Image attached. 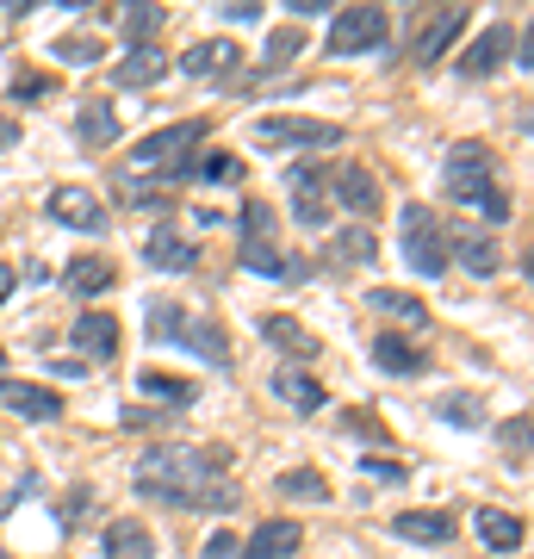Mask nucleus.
Wrapping results in <instances>:
<instances>
[{
    "mask_svg": "<svg viewBox=\"0 0 534 559\" xmlns=\"http://www.w3.org/2000/svg\"><path fill=\"white\" fill-rule=\"evenodd\" d=\"M230 466V454L224 448H156V454L138 460V473H131V485H138V498L150 503H175V510H237V491L230 485H218V473Z\"/></svg>",
    "mask_w": 534,
    "mask_h": 559,
    "instance_id": "obj_1",
    "label": "nucleus"
},
{
    "mask_svg": "<svg viewBox=\"0 0 534 559\" xmlns=\"http://www.w3.org/2000/svg\"><path fill=\"white\" fill-rule=\"evenodd\" d=\"M448 193H454L460 205H478L491 224L510 218V193L497 187V156L485 143H454V150H448Z\"/></svg>",
    "mask_w": 534,
    "mask_h": 559,
    "instance_id": "obj_2",
    "label": "nucleus"
},
{
    "mask_svg": "<svg viewBox=\"0 0 534 559\" xmlns=\"http://www.w3.org/2000/svg\"><path fill=\"white\" fill-rule=\"evenodd\" d=\"M397 242H404V261H411L423 280H441L448 274V230L429 205H404V224H397Z\"/></svg>",
    "mask_w": 534,
    "mask_h": 559,
    "instance_id": "obj_3",
    "label": "nucleus"
},
{
    "mask_svg": "<svg viewBox=\"0 0 534 559\" xmlns=\"http://www.w3.org/2000/svg\"><path fill=\"white\" fill-rule=\"evenodd\" d=\"M385 44V7H336L330 25V57H355V50H379Z\"/></svg>",
    "mask_w": 534,
    "mask_h": 559,
    "instance_id": "obj_4",
    "label": "nucleus"
},
{
    "mask_svg": "<svg viewBox=\"0 0 534 559\" xmlns=\"http://www.w3.org/2000/svg\"><path fill=\"white\" fill-rule=\"evenodd\" d=\"M261 150H330L342 143V124L330 119H256Z\"/></svg>",
    "mask_w": 534,
    "mask_h": 559,
    "instance_id": "obj_5",
    "label": "nucleus"
},
{
    "mask_svg": "<svg viewBox=\"0 0 534 559\" xmlns=\"http://www.w3.org/2000/svg\"><path fill=\"white\" fill-rule=\"evenodd\" d=\"M0 404H7L13 417H25V423H57L62 417V392L32 385V380H7V373H0Z\"/></svg>",
    "mask_w": 534,
    "mask_h": 559,
    "instance_id": "obj_6",
    "label": "nucleus"
},
{
    "mask_svg": "<svg viewBox=\"0 0 534 559\" xmlns=\"http://www.w3.org/2000/svg\"><path fill=\"white\" fill-rule=\"evenodd\" d=\"M298 547H305V528H298L293 516H268L256 535L237 547V559H293Z\"/></svg>",
    "mask_w": 534,
    "mask_h": 559,
    "instance_id": "obj_7",
    "label": "nucleus"
},
{
    "mask_svg": "<svg viewBox=\"0 0 534 559\" xmlns=\"http://www.w3.org/2000/svg\"><path fill=\"white\" fill-rule=\"evenodd\" d=\"M180 69L193 81H230L242 69V50L230 38H205V44H193L187 57H180Z\"/></svg>",
    "mask_w": 534,
    "mask_h": 559,
    "instance_id": "obj_8",
    "label": "nucleus"
},
{
    "mask_svg": "<svg viewBox=\"0 0 534 559\" xmlns=\"http://www.w3.org/2000/svg\"><path fill=\"white\" fill-rule=\"evenodd\" d=\"M286 187H293V218L305 224V230H323L330 224V200H323V168H293L286 175Z\"/></svg>",
    "mask_w": 534,
    "mask_h": 559,
    "instance_id": "obj_9",
    "label": "nucleus"
},
{
    "mask_svg": "<svg viewBox=\"0 0 534 559\" xmlns=\"http://www.w3.org/2000/svg\"><path fill=\"white\" fill-rule=\"evenodd\" d=\"M69 342H75V355H87V360H112L119 355V318H112V311H81Z\"/></svg>",
    "mask_w": 534,
    "mask_h": 559,
    "instance_id": "obj_10",
    "label": "nucleus"
},
{
    "mask_svg": "<svg viewBox=\"0 0 534 559\" xmlns=\"http://www.w3.org/2000/svg\"><path fill=\"white\" fill-rule=\"evenodd\" d=\"M50 218L69 224V230H106V205H99L87 187H57V193H50Z\"/></svg>",
    "mask_w": 534,
    "mask_h": 559,
    "instance_id": "obj_11",
    "label": "nucleus"
},
{
    "mask_svg": "<svg viewBox=\"0 0 534 559\" xmlns=\"http://www.w3.org/2000/svg\"><path fill=\"white\" fill-rule=\"evenodd\" d=\"M330 180H336V205H348L355 218H373V212H379V180H373V168H360V162H342Z\"/></svg>",
    "mask_w": 534,
    "mask_h": 559,
    "instance_id": "obj_12",
    "label": "nucleus"
},
{
    "mask_svg": "<svg viewBox=\"0 0 534 559\" xmlns=\"http://www.w3.org/2000/svg\"><path fill=\"white\" fill-rule=\"evenodd\" d=\"M454 528L460 522L448 510H404V516H392V535L416 540V547H441V540H454Z\"/></svg>",
    "mask_w": 534,
    "mask_h": 559,
    "instance_id": "obj_13",
    "label": "nucleus"
},
{
    "mask_svg": "<svg viewBox=\"0 0 534 559\" xmlns=\"http://www.w3.org/2000/svg\"><path fill=\"white\" fill-rule=\"evenodd\" d=\"M143 255H150V267H162V274H187V267L199 261V249H193L187 237H180L175 224H162L156 237L143 242Z\"/></svg>",
    "mask_w": 534,
    "mask_h": 559,
    "instance_id": "obj_14",
    "label": "nucleus"
},
{
    "mask_svg": "<svg viewBox=\"0 0 534 559\" xmlns=\"http://www.w3.org/2000/svg\"><path fill=\"white\" fill-rule=\"evenodd\" d=\"M448 255H460V267L478 280H491L497 267H503V249H497V237H485V230H460V242H448Z\"/></svg>",
    "mask_w": 534,
    "mask_h": 559,
    "instance_id": "obj_15",
    "label": "nucleus"
},
{
    "mask_svg": "<svg viewBox=\"0 0 534 559\" xmlns=\"http://www.w3.org/2000/svg\"><path fill=\"white\" fill-rule=\"evenodd\" d=\"M99 547H106V559H156V540H150V528H143V522H131V516L106 522Z\"/></svg>",
    "mask_w": 534,
    "mask_h": 559,
    "instance_id": "obj_16",
    "label": "nucleus"
},
{
    "mask_svg": "<svg viewBox=\"0 0 534 559\" xmlns=\"http://www.w3.org/2000/svg\"><path fill=\"white\" fill-rule=\"evenodd\" d=\"M175 342H180V348H193V355H205L212 367H230V342H224L218 323H205V318H180Z\"/></svg>",
    "mask_w": 534,
    "mask_h": 559,
    "instance_id": "obj_17",
    "label": "nucleus"
},
{
    "mask_svg": "<svg viewBox=\"0 0 534 559\" xmlns=\"http://www.w3.org/2000/svg\"><path fill=\"white\" fill-rule=\"evenodd\" d=\"M510 44H515V32L510 25H491L485 38L460 57V75H491V69H503V57H510Z\"/></svg>",
    "mask_w": 534,
    "mask_h": 559,
    "instance_id": "obj_18",
    "label": "nucleus"
},
{
    "mask_svg": "<svg viewBox=\"0 0 534 559\" xmlns=\"http://www.w3.org/2000/svg\"><path fill=\"white\" fill-rule=\"evenodd\" d=\"M460 25H466V7H441L436 20L423 25V38H416V62H436V57H448V44L460 38Z\"/></svg>",
    "mask_w": 534,
    "mask_h": 559,
    "instance_id": "obj_19",
    "label": "nucleus"
},
{
    "mask_svg": "<svg viewBox=\"0 0 534 559\" xmlns=\"http://www.w3.org/2000/svg\"><path fill=\"white\" fill-rule=\"evenodd\" d=\"M75 138L87 143V150H112V143H119V119H112V106H106V100H81Z\"/></svg>",
    "mask_w": 534,
    "mask_h": 559,
    "instance_id": "obj_20",
    "label": "nucleus"
},
{
    "mask_svg": "<svg viewBox=\"0 0 534 559\" xmlns=\"http://www.w3.org/2000/svg\"><path fill=\"white\" fill-rule=\"evenodd\" d=\"M62 286H69L75 299H94V293L112 286V261H106V255H75L69 267H62Z\"/></svg>",
    "mask_w": 534,
    "mask_h": 559,
    "instance_id": "obj_21",
    "label": "nucleus"
},
{
    "mask_svg": "<svg viewBox=\"0 0 534 559\" xmlns=\"http://www.w3.org/2000/svg\"><path fill=\"white\" fill-rule=\"evenodd\" d=\"M274 392L293 404V411H317V404H323V385L305 373V360H286V367H280V373H274Z\"/></svg>",
    "mask_w": 534,
    "mask_h": 559,
    "instance_id": "obj_22",
    "label": "nucleus"
},
{
    "mask_svg": "<svg viewBox=\"0 0 534 559\" xmlns=\"http://www.w3.org/2000/svg\"><path fill=\"white\" fill-rule=\"evenodd\" d=\"M330 261H336V267H367V261H379L373 230H367V224H348V230H336V237H330Z\"/></svg>",
    "mask_w": 534,
    "mask_h": 559,
    "instance_id": "obj_23",
    "label": "nucleus"
},
{
    "mask_svg": "<svg viewBox=\"0 0 534 559\" xmlns=\"http://www.w3.org/2000/svg\"><path fill=\"white\" fill-rule=\"evenodd\" d=\"M473 528H478V540H485V547H497V554H515V547H522V535H529V528H522V516H503V510H478Z\"/></svg>",
    "mask_w": 534,
    "mask_h": 559,
    "instance_id": "obj_24",
    "label": "nucleus"
},
{
    "mask_svg": "<svg viewBox=\"0 0 534 559\" xmlns=\"http://www.w3.org/2000/svg\"><path fill=\"white\" fill-rule=\"evenodd\" d=\"M162 25H168V13L150 7V0H138V7H124V13H119V38L131 44V50H143V44H156Z\"/></svg>",
    "mask_w": 534,
    "mask_h": 559,
    "instance_id": "obj_25",
    "label": "nucleus"
},
{
    "mask_svg": "<svg viewBox=\"0 0 534 559\" xmlns=\"http://www.w3.org/2000/svg\"><path fill=\"white\" fill-rule=\"evenodd\" d=\"M162 69H168L162 50H156V44H143V50H131V57L112 69V87H150V81H162Z\"/></svg>",
    "mask_w": 534,
    "mask_h": 559,
    "instance_id": "obj_26",
    "label": "nucleus"
},
{
    "mask_svg": "<svg viewBox=\"0 0 534 559\" xmlns=\"http://www.w3.org/2000/svg\"><path fill=\"white\" fill-rule=\"evenodd\" d=\"M367 305H373V311H385V318H397V323H411V330H423V323H429V305L411 299V293H392V286H373V293H367Z\"/></svg>",
    "mask_w": 534,
    "mask_h": 559,
    "instance_id": "obj_27",
    "label": "nucleus"
},
{
    "mask_svg": "<svg viewBox=\"0 0 534 559\" xmlns=\"http://www.w3.org/2000/svg\"><path fill=\"white\" fill-rule=\"evenodd\" d=\"M373 367L379 373H423V355L411 348V336H379L373 342Z\"/></svg>",
    "mask_w": 534,
    "mask_h": 559,
    "instance_id": "obj_28",
    "label": "nucleus"
},
{
    "mask_svg": "<svg viewBox=\"0 0 534 559\" xmlns=\"http://www.w3.org/2000/svg\"><path fill=\"white\" fill-rule=\"evenodd\" d=\"M261 336L274 342V348H286V355H293V360H311V355H317L311 330H298L293 318H268V323H261Z\"/></svg>",
    "mask_w": 534,
    "mask_h": 559,
    "instance_id": "obj_29",
    "label": "nucleus"
},
{
    "mask_svg": "<svg viewBox=\"0 0 534 559\" xmlns=\"http://www.w3.org/2000/svg\"><path fill=\"white\" fill-rule=\"evenodd\" d=\"M193 175H199V180H218V187H237V180H242V162L230 156V150H199V156H193Z\"/></svg>",
    "mask_w": 534,
    "mask_h": 559,
    "instance_id": "obj_30",
    "label": "nucleus"
},
{
    "mask_svg": "<svg viewBox=\"0 0 534 559\" xmlns=\"http://www.w3.org/2000/svg\"><path fill=\"white\" fill-rule=\"evenodd\" d=\"M143 392H150V399H168V404H193L199 399L193 380H175V373H162V367H150V373H143Z\"/></svg>",
    "mask_w": 534,
    "mask_h": 559,
    "instance_id": "obj_31",
    "label": "nucleus"
},
{
    "mask_svg": "<svg viewBox=\"0 0 534 559\" xmlns=\"http://www.w3.org/2000/svg\"><path fill=\"white\" fill-rule=\"evenodd\" d=\"M242 267H249V274H274V280H293V274H298V267L280 255L274 242H256V249H242Z\"/></svg>",
    "mask_w": 534,
    "mask_h": 559,
    "instance_id": "obj_32",
    "label": "nucleus"
},
{
    "mask_svg": "<svg viewBox=\"0 0 534 559\" xmlns=\"http://www.w3.org/2000/svg\"><path fill=\"white\" fill-rule=\"evenodd\" d=\"M280 491H286V498H311V503H323V498H330V479L298 466V473H280Z\"/></svg>",
    "mask_w": 534,
    "mask_h": 559,
    "instance_id": "obj_33",
    "label": "nucleus"
},
{
    "mask_svg": "<svg viewBox=\"0 0 534 559\" xmlns=\"http://www.w3.org/2000/svg\"><path fill=\"white\" fill-rule=\"evenodd\" d=\"M293 50H298V32H293V25H280L274 38H268V57H261V75H274V69H286V62H293Z\"/></svg>",
    "mask_w": 534,
    "mask_h": 559,
    "instance_id": "obj_34",
    "label": "nucleus"
},
{
    "mask_svg": "<svg viewBox=\"0 0 534 559\" xmlns=\"http://www.w3.org/2000/svg\"><path fill=\"white\" fill-rule=\"evenodd\" d=\"M242 237H249V249H256V242H268L274 237V205H242Z\"/></svg>",
    "mask_w": 534,
    "mask_h": 559,
    "instance_id": "obj_35",
    "label": "nucleus"
},
{
    "mask_svg": "<svg viewBox=\"0 0 534 559\" xmlns=\"http://www.w3.org/2000/svg\"><path fill=\"white\" fill-rule=\"evenodd\" d=\"M436 417L441 423H460V429H478V423H485V411H478V399H441Z\"/></svg>",
    "mask_w": 534,
    "mask_h": 559,
    "instance_id": "obj_36",
    "label": "nucleus"
},
{
    "mask_svg": "<svg viewBox=\"0 0 534 559\" xmlns=\"http://www.w3.org/2000/svg\"><path fill=\"white\" fill-rule=\"evenodd\" d=\"M57 57L75 62V69H87V62H99V38H81V32H69V38H57Z\"/></svg>",
    "mask_w": 534,
    "mask_h": 559,
    "instance_id": "obj_37",
    "label": "nucleus"
},
{
    "mask_svg": "<svg viewBox=\"0 0 534 559\" xmlns=\"http://www.w3.org/2000/svg\"><path fill=\"white\" fill-rule=\"evenodd\" d=\"M503 448H515V460L529 454V417H515V423H503Z\"/></svg>",
    "mask_w": 534,
    "mask_h": 559,
    "instance_id": "obj_38",
    "label": "nucleus"
},
{
    "mask_svg": "<svg viewBox=\"0 0 534 559\" xmlns=\"http://www.w3.org/2000/svg\"><path fill=\"white\" fill-rule=\"evenodd\" d=\"M199 559H237V535H212L199 547Z\"/></svg>",
    "mask_w": 534,
    "mask_h": 559,
    "instance_id": "obj_39",
    "label": "nucleus"
},
{
    "mask_svg": "<svg viewBox=\"0 0 534 559\" xmlns=\"http://www.w3.org/2000/svg\"><path fill=\"white\" fill-rule=\"evenodd\" d=\"M286 7H293L298 20H311V13H330V0H286Z\"/></svg>",
    "mask_w": 534,
    "mask_h": 559,
    "instance_id": "obj_40",
    "label": "nucleus"
},
{
    "mask_svg": "<svg viewBox=\"0 0 534 559\" xmlns=\"http://www.w3.org/2000/svg\"><path fill=\"white\" fill-rule=\"evenodd\" d=\"M13 94H20V100H32V94H44V75H20V81H13Z\"/></svg>",
    "mask_w": 534,
    "mask_h": 559,
    "instance_id": "obj_41",
    "label": "nucleus"
},
{
    "mask_svg": "<svg viewBox=\"0 0 534 559\" xmlns=\"http://www.w3.org/2000/svg\"><path fill=\"white\" fill-rule=\"evenodd\" d=\"M224 13H230V20H261V7H256V0H230Z\"/></svg>",
    "mask_w": 534,
    "mask_h": 559,
    "instance_id": "obj_42",
    "label": "nucleus"
},
{
    "mask_svg": "<svg viewBox=\"0 0 534 559\" xmlns=\"http://www.w3.org/2000/svg\"><path fill=\"white\" fill-rule=\"evenodd\" d=\"M13 143H20V124H13V119H0V150H13Z\"/></svg>",
    "mask_w": 534,
    "mask_h": 559,
    "instance_id": "obj_43",
    "label": "nucleus"
},
{
    "mask_svg": "<svg viewBox=\"0 0 534 559\" xmlns=\"http://www.w3.org/2000/svg\"><path fill=\"white\" fill-rule=\"evenodd\" d=\"M7 293H13V267H7V261H0V299H7Z\"/></svg>",
    "mask_w": 534,
    "mask_h": 559,
    "instance_id": "obj_44",
    "label": "nucleus"
}]
</instances>
